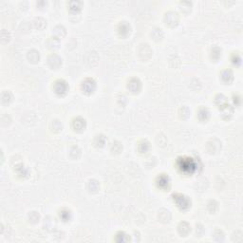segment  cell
<instances>
[{
    "label": "cell",
    "mask_w": 243,
    "mask_h": 243,
    "mask_svg": "<svg viewBox=\"0 0 243 243\" xmlns=\"http://www.w3.org/2000/svg\"><path fill=\"white\" fill-rule=\"evenodd\" d=\"M178 165H179V168L184 173L186 174H192L195 172L196 168H197V165H196V163L190 158H181L178 161Z\"/></svg>",
    "instance_id": "cell-1"
},
{
    "label": "cell",
    "mask_w": 243,
    "mask_h": 243,
    "mask_svg": "<svg viewBox=\"0 0 243 243\" xmlns=\"http://www.w3.org/2000/svg\"><path fill=\"white\" fill-rule=\"evenodd\" d=\"M173 200L176 202V204L179 206L181 210H186L190 207L191 201L190 200L185 197V196L181 195V194H175L173 195Z\"/></svg>",
    "instance_id": "cell-2"
},
{
    "label": "cell",
    "mask_w": 243,
    "mask_h": 243,
    "mask_svg": "<svg viewBox=\"0 0 243 243\" xmlns=\"http://www.w3.org/2000/svg\"><path fill=\"white\" fill-rule=\"evenodd\" d=\"M54 90L58 95L66 94L69 90V86H68L67 82L64 80H58L54 85Z\"/></svg>",
    "instance_id": "cell-3"
},
{
    "label": "cell",
    "mask_w": 243,
    "mask_h": 243,
    "mask_svg": "<svg viewBox=\"0 0 243 243\" xmlns=\"http://www.w3.org/2000/svg\"><path fill=\"white\" fill-rule=\"evenodd\" d=\"M82 88L86 93L90 94V93L94 92V90L96 89V83L93 79L88 78L82 83Z\"/></svg>",
    "instance_id": "cell-4"
},
{
    "label": "cell",
    "mask_w": 243,
    "mask_h": 243,
    "mask_svg": "<svg viewBox=\"0 0 243 243\" xmlns=\"http://www.w3.org/2000/svg\"><path fill=\"white\" fill-rule=\"evenodd\" d=\"M165 21L168 25L171 26V27L176 26L178 24V22H179V16H178V13H176L174 12H169L168 13H166Z\"/></svg>",
    "instance_id": "cell-5"
},
{
    "label": "cell",
    "mask_w": 243,
    "mask_h": 243,
    "mask_svg": "<svg viewBox=\"0 0 243 243\" xmlns=\"http://www.w3.org/2000/svg\"><path fill=\"white\" fill-rule=\"evenodd\" d=\"M141 88H142V84L137 78H133L128 82V88L132 92H139Z\"/></svg>",
    "instance_id": "cell-6"
},
{
    "label": "cell",
    "mask_w": 243,
    "mask_h": 243,
    "mask_svg": "<svg viewBox=\"0 0 243 243\" xmlns=\"http://www.w3.org/2000/svg\"><path fill=\"white\" fill-rule=\"evenodd\" d=\"M72 125L75 130H77V131H81V130H83L86 127V120L83 119L82 117H77L76 119L73 120Z\"/></svg>",
    "instance_id": "cell-7"
},
{
    "label": "cell",
    "mask_w": 243,
    "mask_h": 243,
    "mask_svg": "<svg viewBox=\"0 0 243 243\" xmlns=\"http://www.w3.org/2000/svg\"><path fill=\"white\" fill-rule=\"evenodd\" d=\"M49 64H50V66L52 69H57V68H59L61 66L62 60H61V58L59 57L58 55L52 54L50 57L49 58Z\"/></svg>",
    "instance_id": "cell-8"
},
{
    "label": "cell",
    "mask_w": 243,
    "mask_h": 243,
    "mask_svg": "<svg viewBox=\"0 0 243 243\" xmlns=\"http://www.w3.org/2000/svg\"><path fill=\"white\" fill-rule=\"evenodd\" d=\"M157 184L159 187L161 188H166L169 185V178H168L166 175H161L158 177L157 179Z\"/></svg>",
    "instance_id": "cell-9"
},
{
    "label": "cell",
    "mask_w": 243,
    "mask_h": 243,
    "mask_svg": "<svg viewBox=\"0 0 243 243\" xmlns=\"http://www.w3.org/2000/svg\"><path fill=\"white\" fill-rule=\"evenodd\" d=\"M53 32H54V35H55L56 39L63 38V37L66 35V30H65V28L63 26H57L54 29Z\"/></svg>",
    "instance_id": "cell-10"
},
{
    "label": "cell",
    "mask_w": 243,
    "mask_h": 243,
    "mask_svg": "<svg viewBox=\"0 0 243 243\" xmlns=\"http://www.w3.org/2000/svg\"><path fill=\"white\" fill-rule=\"evenodd\" d=\"M130 31V26L126 23V22H123L121 23L119 26V32L121 35H126Z\"/></svg>",
    "instance_id": "cell-11"
},
{
    "label": "cell",
    "mask_w": 243,
    "mask_h": 243,
    "mask_svg": "<svg viewBox=\"0 0 243 243\" xmlns=\"http://www.w3.org/2000/svg\"><path fill=\"white\" fill-rule=\"evenodd\" d=\"M190 230H191V229H190V226H189L186 222H181V223L180 224V226H179V231H180V233L181 234V235L186 236V235H187V234L190 232Z\"/></svg>",
    "instance_id": "cell-12"
},
{
    "label": "cell",
    "mask_w": 243,
    "mask_h": 243,
    "mask_svg": "<svg viewBox=\"0 0 243 243\" xmlns=\"http://www.w3.org/2000/svg\"><path fill=\"white\" fill-rule=\"evenodd\" d=\"M222 80L225 82V83H231L234 79V75H233V72L231 70H225L223 73H222V76H221Z\"/></svg>",
    "instance_id": "cell-13"
},
{
    "label": "cell",
    "mask_w": 243,
    "mask_h": 243,
    "mask_svg": "<svg viewBox=\"0 0 243 243\" xmlns=\"http://www.w3.org/2000/svg\"><path fill=\"white\" fill-rule=\"evenodd\" d=\"M216 104L219 107V108L222 107H224V106H226V105H227L226 97L224 96V95H222V94L218 95V96L216 97Z\"/></svg>",
    "instance_id": "cell-14"
},
{
    "label": "cell",
    "mask_w": 243,
    "mask_h": 243,
    "mask_svg": "<svg viewBox=\"0 0 243 243\" xmlns=\"http://www.w3.org/2000/svg\"><path fill=\"white\" fill-rule=\"evenodd\" d=\"M13 100V95L10 91H7L5 90L3 93H2V103L3 104H9V103H11Z\"/></svg>",
    "instance_id": "cell-15"
},
{
    "label": "cell",
    "mask_w": 243,
    "mask_h": 243,
    "mask_svg": "<svg viewBox=\"0 0 243 243\" xmlns=\"http://www.w3.org/2000/svg\"><path fill=\"white\" fill-rule=\"evenodd\" d=\"M28 58H29V60H31L32 62L35 63L39 60V52L32 50L29 52V54H28Z\"/></svg>",
    "instance_id": "cell-16"
},
{
    "label": "cell",
    "mask_w": 243,
    "mask_h": 243,
    "mask_svg": "<svg viewBox=\"0 0 243 243\" xmlns=\"http://www.w3.org/2000/svg\"><path fill=\"white\" fill-rule=\"evenodd\" d=\"M199 118L201 120V121H205L207 120L208 117H209V111L207 108H204V107H201L199 111V114H198Z\"/></svg>",
    "instance_id": "cell-17"
},
{
    "label": "cell",
    "mask_w": 243,
    "mask_h": 243,
    "mask_svg": "<svg viewBox=\"0 0 243 243\" xmlns=\"http://www.w3.org/2000/svg\"><path fill=\"white\" fill-rule=\"evenodd\" d=\"M81 10V2L78 1H72L70 2V11L77 13Z\"/></svg>",
    "instance_id": "cell-18"
},
{
    "label": "cell",
    "mask_w": 243,
    "mask_h": 243,
    "mask_svg": "<svg viewBox=\"0 0 243 243\" xmlns=\"http://www.w3.org/2000/svg\"><path fill=\"white\" fill-rule=\"evenodd\" d=\"M105 143H106V138H105V136H103V135L96 136V138H95V144L97 146H103V145L105 144Z\"/></svg>",
    "instance_id": "cell-19"
},
{
    "label": "cell",
    "mask_w": 243,
    "mask_h": 243,
    "mask_svg": "<svg viewBox=\"0 0 243 243\" xmlns=\"http://www.w3.org/2000/svg\"><path fill=\"white\" fill-rule=\"evenodd\" d=\"M148 149H149V144L146 141L142 142L141 144H140L139 150H140V152H141V153H146Z\"/></svg>",
    "instance_id": "cell-20"
},
{
    "label": "cell",
    "mask_w": 243,
    "mask_h": 243,
    "mask_svg": "<svg viewBox=\"0 0 243 243\" xmlns=\"http://www.w3.org/2000/svg\"><path fill=\"white\" fill-rule=\"evenodd\" d=\"M60 217L64 221H68L70 219V212L69 210H63L60 213Z\"/></svg>",
    "instance_id": "cell-21"
},
{
    "label": "cell",
    "mask_w": 243,
    "mask_h": 243,
    "mask_svg": "<svg viewBox=\"0 0 243 243\" xmlns=\"http://www.w3.org/2000/svg\"><path fill=\"white\" fill-rule=\"evenodd\" d=\"M88 188L90 191H96L99 188V183L96 181H90L88 183Z\"/></svg>",
    "instance_id": "cell-22"
},
{
    "label": "cell",
    "mask_w": 243,
    "mask_h": 243,
    "mask_svg": "<svg viewBox=\"0 0 243 243\" xmlns=\"http://www.w3.org/2000/svg\"><path fill=\"white\" fill-rule=\"evenodd\" d=\"M215 55H217L216 56V60L219 59L220 57V55H221V50L219 49V48H214L212 50V57L214 58L215 57Z\"/></svg>",
    "instance_id": "cell-23"
},
{
    "label": "cell",
    "mask_w": 243,
    "mask_h": 243,
    "mask_svg": "<svg viewBox=\"0 0 243 243\" xmlns=\"http://www.w3.org/2000/svg\"><path fill=\"white\" fill-rule=\"evenodd\" d=\"M30 219H31L32 222H36L37 220L39 219V215L37 214L36 212H32V213H31V215H30Z\"/></svg>",
    "instance_id": "cell-24"
}]
</instances>
